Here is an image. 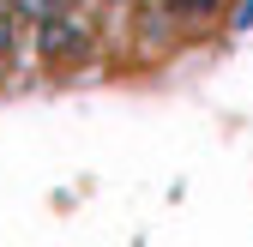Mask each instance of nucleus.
<instances>
[{
  "instance_id": "obj_3",
  "label": "nucleus",
  "mask_w": 253,
  "mask_h": 247,
  "mask_svg": "<svg viewBox=\"0 0 253 247\" xmlns=\"http://www.w3.org/2000/svg\"><path fill=\"white\" fill-rule=\"evenodd\" d=\"M217 0H175V12H211Z\"/></svg>"
},
{
  "instance_id": "obj_1",
  "label": "nucleus",
  "mask_w": 253,
  "mask_h": 247,
  "mask_svg": "<svg viewBox=\"0 0 253 247\" xmlns=\"http://www.w3.org/2000/svg\"><path fill=\"white\" fill-rule=\"evenodd\" d=\"M84 37H90L84 12H48V18H37V54L42 60H73L84 48Z\"/></svg>"
},
{
  "instance_id": "obj_2",
  "label": "nucleus",
  "mask_w": 253,
  "mask_h": 247,
  "mask_svg": "<svg viewBox=\"0 0 253 247\" xmlns=\"http://www.w3.org/2000/svg\"><path fill=\"white\" fill-rule=\"evenodd\" d=\"M6 48H12V6L0 0V54H6Z\"/></svg>"
}]
</instances>
